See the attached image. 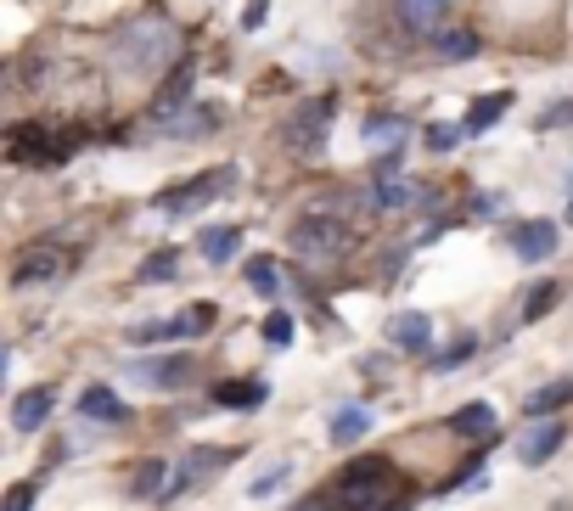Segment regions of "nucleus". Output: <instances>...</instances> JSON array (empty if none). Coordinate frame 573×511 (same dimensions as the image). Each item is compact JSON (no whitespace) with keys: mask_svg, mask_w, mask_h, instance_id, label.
Segmentation results:
<instances>
[{"mask_svg":"<svg viewBox=\"0 0 573 511\" xmlns=\"http://www.w3.org/2000/svg\"><path fill=\"white\" fill-rule=\"evenodd\" d=\"M231 185H236V169H203L198 180H186L180 192H164L158 208H164V214H198V208H209L220 192H231Z\"/></svg>","mask_w":573,"mask_h":511,"instance_id":"obj_3","label":"nucleus"},{"mask_svg":"<svg viewBox=\"0 0 573 511\" xmlns=\"http://www.w3.org/2000/svg\"><path fill=\"white\" fill-rule=\"evenodd\" d=\"M349 248H355V225L338 219V214H326V208H315V214H304L293 225V253L304 264H338Z\"/></svg>","mask_w":573,"mask_h":511,"instance_id":"obj_2","label":"nucleus"},{"mask_svg":"<svg viewBox=\"0 0 573 511\" xmlns=\"http://www.w3.org/2000/svg\"><path fill=\"white\" fill-rule=\"evenodd\" d=\"M130 489H135V495H158V489H164V461H147V467L135 473Z\"/></svg>","mask_w":573,"mask_h":511,"instance_id":"obj_27","label":"nucleus"},{"mask_svg":"<svg viewBox=\"0 0 573 511\" xmlns=\"http://www.w3.org/2000/svg\"><path fill=\"white\" fill-rule=\"evenodd\" d=\"M551 304H557V287H540V293H529V320H540Z\"/></svg>","mask_w":573,"mask_h":511,"instance_id":"obj_33","label":"nucleus"},{"mask_svg":"<svg viewBox=\"0 0 573 511\" xmlns=\"http://www.w3.org/2000/svg\"><path fill=\"white\" fill-rule=\"evenodd\" d=\"M427 338H434V320H427L422 309H405V315H394V327H389V343H394V349H405V354H422V349H427Z\"/></svg>","mask_w":573,"mask_h":511,"instance_id":"obj_9","label":"nucleus"},{"mask_svg":"<svg viewBox=\"0 0 573 511\" xmlns=\"http://www.w3.org/2000/svg\"><path fill=\"white\" fill-rule=\"evenodd\" d=\"M265 394H270L265 383H220V388H214V399H220L225 410H259Z\"/></svg>","mask_w":573,"mask_h":511,"instance_id":"obj_17","label":"nucleus"},{"mask_svg":"<svg viewBox=\"0 0 573 511\" xmlns=\"http://www.w3.org/2000/svg\"><path fill=\"white\" fill-rule=\"evenodd\" d=\"M248 287H254L259 298H276V293H281V270H276L270 259H248Z\"/></svg>","mask_w":573,"mask_h":511,"instance_id":"obj_23","label":"nucleus"},{"mask_svg":"<svg viewBox=\"0 0 573 511\" xmlns=\"http://www.w3.org/2000/svg\"><path fill=\"white\" fill-rule=\"evenodd\" d=\"M512 248H517V259H529V264L551 259V253H557V225H546V219L517 225V230H512Z\"/></svg>","mask_w":573,"mask_h":511,"instance_id":"obj_8","label":"nucleus"},{"mask_svg":"<svg viewBox=\"0 0 573 511\" xmlns=\"http://www.w3.org/2000/svg\"><path fill=\"white\" fill-rule=\"evenodd\" d=\"M186 327H191V332H209V327H214V304H191V309H186Z\"/></svg>","mask_w":573,"mask_h":511,"instance_id":"obj_32","label":"nucleus"},{"mask_svg":"<svg viewBox=\"0 0 573 511\" xmlns=\"http://www.w3.org/2000/svg\"><path fill=\"white\" fill-rule=\"evenodd\" d=\"M191 102V68H180L164 90H158V102H153V113H147V129H175V113Z\"/></svg>","mask_w":573,"mask_h":511,"instance_id":"obj_5","label":"nucleus"},{"mask_svg":"<svg viewBox=\"0 0 573 511\" xmlns=\"http://www.w3.org/2000/svg\"><path fill=\"white\" fill-rule=\"evenodd\" d=\"M562 405H573V377H562V383L540 388V394L529 399V416H551V410H562Z\"/></svg>","mask_w":573,"mask_h":511,"instance_id":"obj_21","label":"nucleus"},{"mask_svg":"<svg viewBox=\"0 0 573 511\" xmlns=\"http://www.w3.org/2000/svg\"><path fill=\"white\" fill-rule=\"evenodd\" d=\"M439 52H445L450 63H467V57H478V34L456 29V34H445V39H439Z\"/></svg>","mask_w":573,"mask_h":511,"instance_id":"obj_25","label":"nucleus"},{"mask_svg":"<svg viewBox=\"0 0 573 511\" xmlns=\"http://www.w3.org/2000/svg\"><path fill=\"white\" fill-rule=\"evenodd\" d=\"M281 484H286V467H270V473H259V478H254V489H248V495H254V500H265V495H270V489H281Z\"/></svg>","mask_w":573,"mask_h":511,"instance_id":"obj_30","label":"nucleus"},{"mask_svg":"<svg viewBox=\"0 0 573 511\" xmlns=\"http://www.w3.org/2000/svg\"><path fill=\"white\" fill-rule=\"evenodd\" d=\"M326 118H332V102H310V107H299V118L286 124V141H293L299 152H321V129H326Z\"/></svg>","mask_w":573,"mask_h":511,"instance_id":"obj_6","label":"nucleus"},{"mask_svg":"<svg viewBox=\"0 0 573 511\" xmlns=\"http://www.w3.org/2000/svg\"><path fill=\"white\" fill-rule=\"evenodd\" d=\"M450 433H456V439H472V444L490 439V433H495V410H490L484 399H478V405H461V410L450 416Z\"/></svg>","mask_w":573,"mask_h":511,"instance_id":"obj_12","label":"nucleus"},{"mask_svg":"<svg viewBox=\"0 0 573 511\" xmlns=\"http://www.w3.org/2000/svg\"><path fill=\"white\" fill-rule=\"evenodd\" d=\"M461 135H467V124H434V129H427V147L450 152V147H461Z\"/></svg>","mask_w":573,"mask_h":511,"instance_id":"obj_26","label":"nucleus"},{"mask_svg":"<svg viewBox=\"0 0 573 511\" xmlns=\"http://www.w3.org/2000/svg\"><path fill=\"white\" fill-rule=\"evenodd\" d=\"M265 338H270L276 349H286V343H293V320H286V315H270V320H265Z\"/></svg>","mask_w":573,"mask_h":511,"instance_id":"obj_29","label":"nucleus"},{"mask_svg":"<svg viewBox=\"0 0 573 511\" xmlns=\"http://www.w3.org/2000/svg\"><path fill=\"white\" fill-rule=\"evenodd\" d=\"M180 332H191L186 315H180V320H147V327L130 332V343H164V338H180Z\"/></svg>","mask_w":573,"mask_h":511,"instance_id":"obj_24","label":"nucleus"},{"mask_svg":"<svg viewBox=\"0 0 573 511\" xmlns=\"http://www.w3.org/2000/svg\"><path fill=\"white\" fill-rule=\"evenodd\" d=\"M562 422H540V428H529L523 433V461H529V467H540V461H551L557 450H562Z\"/></svg>","mask_w":573,"mask_h":511,"instance_id":"obj_13","label":"nucleus"},{"mask_svg":"<svg viewBox=\"0 0 573 511\" xmlns=\"http://www.w3.org/2000/svg\"><path fill=\"white\" fill-rule=\"evenodd\" d=\"M405 203H416V180H405V174H382V185H377V208H405Z\"/></svg>","mask_w":573,"mask_h":511,"instance_id":"obj_20","label":"nucleus"},{"mask_svg":"<svg viewBox=\"0 0 573 511\" xmlns=\"http://www.w3.org/2000/svg\"><path fill=\"white\" fill-rule=\"evenodd\" d=\"M175 270H180V253H175V248H158V253L141 259V270H135V275H141V282H169Z\"/></svg>","mask_w":573,"mask_h":511,"instance_id":"obj_22","label":"nucleus"},{"mask_svg":"<svg viewBox=\"0 0 573 511\" xmlns=\"http://www.w3.org/2000/svg\"><path fill=\"white\" fill-rule=\"evenodd\" d=\"M450 7H456V0H400V23L411 34H434L450 18Z\"/></svg>","mask_w":573,"mask_h":511,"instance_id":"obj_10","label":"nucleus"},{"mask_svg":"<svg viewBox=\"0 0 573 511\" xmlns=\"http://www.w3.org/2000/svg\"><path fill=\"white\" fill-rule=\"evenodd\" d=\"M63 248H45V242H34V248H23L18 259H12V282L18 287H40V282H57L63 275Z\"/></svg>","mask_w":573,"mask_h":511,"instance_id":"obj_4","label":"nucleus"},{"mask_svg":"<svg viewBox=\"0 0 573 511\" xmlns=\"http://www.w3.org/2000/svg\"><path fill=\"white\" fill-rule=\"evenodd\" d=\"M52 405H57L52 388H29V394H18V399H12V428H18V433H40L45 416H52Z\"/></svg>","mask_w":573,"mask_h":511,"instance_id":"obj_7","label":"nucleus"},{"mask_svg":"<svg viewBox=\"0 0 573 511\" xmlns=\"http://www.w3.org/2000/svg\"><path fill=\"white\" fill-rule=\"evenodd\" d=\"M34 506V484H12L7 489V506H0V511H29Z\"/></svg>","mask_w":573,"mask_h":511,"instance_id":"obj_31","label":"nucleus"},{"mask_svg":"<svg viewBox=\"0 0 573 511\" xmlns=\"http://www.w3.org/2000/svg\"><path fill=\"white\" fill-rule=\"evenodd\" d=\"M79 410L90 416V422H119V416H124L119 394H113V388H102V383H96V388H85V394H79Z\"/></svg>","mask_w":573,"mask_h":511,"instance_id":"obj_16","label":"nucleus"},{"mask_svg":"<svg viewBox=\"0 0 573 511\" xmlns=\"http://www.w3.org/2000/svg\"><path fill=\"white\" fill-rule=\"evenodd\" d=\"M506 107H512L506 90H495V96H478V102H472V113H467V135H478V129H490L495 118H506Z\"/></svg>","mask_w":573,"mask_h":511,"instance_id":"obj_19","label":"nucleus"},{"mask_svg":"<svg viewBox=\"0 0 573 511\" xmlns=\"http://www.w3.org/2000/svg\"><path fill=\"white\" fill-rule=\"evenodd\" d=\"M472 349H478V338H456V343H450V349L439 354V365H434V371H456V365H461V360H467Z\"/></svg>","mask_w":573,"mask_h":511,"instance_id":"obj_28","label":"nucleus"},{"mask_svg":"<svg viewBox=\"0 0 573 511\" xmlns=\"http://www.w3.org/2000/svg\"><path fill=\"white\" fill-rule=\"evenodd\" d=\"M130 371H135V365H130ZM135 377L147 383V388H180V383L191 377V360H186V354H164V360H147Z\"/></svg>","mask_w":573,"mask_h":511,"instance_id":"obj_11","label":"nucleus"},{"mask_svg":"<svg viewBox=\"0 0 573 511\" xmlns=\"http://www.w3.org/2000/svg\"><path fill=\"white\" fill-rule=\"evenodd\" d=\"M236 253H243V230H236V225L203 230V259H209V264H225V259H236Z\"/></svg>","mask_w":573,"mask_h":511,"instance_id":"obj_15","label":"nucleus"},{"mask_svg":"<svg viewBox=\"0 0 573 511\" xmlns=\"http://www.w3.org/2000/svg\"><path fill=\"white\" fill-rule=\"evenodd\" d=\"M332 500H338L344 511H382L389 500L411 506V484H400V467L389 455H360V461H349V467L338 473Z\"/></svg>","mask_w":573,"mask_h":511,"instance_id":"obj_1","label":"nucleus"},{"mask_svg":"<svg viewBox=\"0 0 573 511\" xmlns=\"http://www.w3.org/2000/svg\"><path fill=\"white\" fill-rule=\"evenodd\" d=\"M225 461H231V450H191V461L175 473V484H169V489H175V495H180V489H191L198 478H209L214 467H225Z\"/></svg>","mask_w":573,"mask_h":511,"instance_id":"obj_14","label":"nucleus"},{"mask_svg":"<svg viewBox=\"0 0 573 511\" xmlns=\"http://www.w3.org/2000/svg\"><path fill=\"white\" fill-rule=\"evenodd\" d=\"M568 225H573V197H568Z\"/></svg>","mask_w":573,"mask_h":511,"instance_id":"obj_34","label":"nucleus"},{"mask_svg":"<svg viewBox=\"0 0 573 511\" xmlns=\"http://www.w3.org/2000/svg\"><path fill=\"white\" fill-rule=\"evenodd\" d=\"M366 433H371V410L349 405V410L332 416V444H355V439H366Z\"/></svg>","mask_w":573,"mask_h":511,"instance_id":"obj_18","label":"nucleus"}]
</instances>
